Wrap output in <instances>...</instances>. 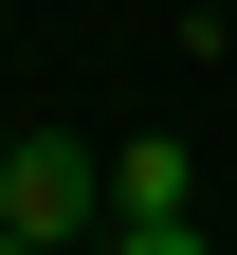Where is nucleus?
Listing matches in <instances>:
<instances>
[{
  "instance_id": "1",
  "label": "nucleus",
  "mask_w": 237,
  "mask_h": 255,
  "mask_svg": "<svg viewBox=\"0 0 237 255\" xmlns=\"http://www.w3.org/2000/svg\"><path fill=\"white\" fill-rule=\"evenodd\" d=\"M0 237H18V255H91V237H110V146H37V128H18Z\"/></svg>"
},
{
  "instance_id": "2",
  "label": "nucleus",
  "mask_w": 237,
  "mask_h": 255,
  "mask_svg": "<svg viewBox=\"0 0 237 255\" xmlns=\"http://www.w3.org/2000/svg\"><path fill=\"white\" fill-rule=\"evenodd\" d=\"M201 182H183V146H110V219H183Z\"/></svg>"
},
{
  "instance_id": "3",
  "label": "nucleus",
  "mask_w": 237,
  "mask_h": 255,
  "mask_svg": "<svg viewBox=\"0 0 237 255\" xmlns=\"http://www.w3.org/2000/svg\"><path fill=\"white\" fill-rule=\"evenodd\" d=\"M110 255H219V237H201V201H183V219H110Z\"/></svg>"
},
{
  "instance_id": "4",
  "label": "nucleus",
  "mask_w": 237,
  "mask_h": 255,
  "mask_svg": "<svg viewBox=\"0 0 237 255\" xmlns=\"http://www.w3.org/2000/svg\"><path fill=\"white\" fill-rule=\"evenodd\" d=\"M0 164H18V128H0Z\"/></svg>"
}]
</instances>
